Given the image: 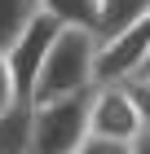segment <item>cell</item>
Returning a JSON list of instances; mask_svg holds the SVG:
<instances>
[{
  "label": "cell",
  "mask_w": 150,
  "mask_h": 154,
  "mask_svg": "<svg viewBox=\"0 0 150 154\" xmlns=\"http://www.w3.org/2000/svg\"><path fill=\"white\" fill-rule=\"evenodd\" d=\"M150 53V13L137 22L97 35L93 53V84H132L141 75V62Z\"/></svg>",
  "instance_id": "3957f363"
},
{
  "label": "cell",
  "mask_w": 150,
  "mask_h": 154,
  "mask_svg": "<svg viewBox=\"0 0 150 154\" xmlns=\"http://www.w3.org/2000/svg\"><path fill=\"white\" fill-rule=\"evenodd\" d=\"M132 97H137V110H141V119L150 123V93L141 88V84H132Z\"/></svg>",
  "instance_id": "4fadbf2b"
},
{
  "label": "cell",
  "mask_w": 150,
  "mask_h": 154,
  "mask_svg": "<svg viewBox=\"0 0 150 154\" xmlns=\"http://www.w3.org/2000/svg\"><path fill=\"white\" fill-rule=\"evenodd\" d=\"M40 13H49L58 26H80V31H93L102 26V5L97 0H40Z\"/></svg>",
  "instance_id": "52a82bcc"
},
{
  "label": "cell",
  "mask_w": 150,
  "mask_h": 154,
  "mask_svg": "<svg viewBox=\"0 0 150 154\" xmlns=\"http://www.w3.org/2000/svg\"><path fill=\"white\" fill-rule=\"evenodd\" d=\"M75 154H132L124 141H106V137H84Z\"/></svg>",
  "instance_id": "30bf717a"
},
{
  "label": "cell",
  "mask_w": 150,
  "mask_h": 154,
  "mask_svg": "<svg viewBox=\"0 0 150 154\" xmlns=\"http://www.w3.org/2000/svg\"><path fill=\"white\" fill-rule=\"evenodd\" d=\"M58 31L62 26L53 22L49 13H35L31 22L18 31V40L5 48V66H9V79H13V88H18V97L31 101V84H35V75H40V62H44V53H49V44H53Z\"/></svg>",
  "instance_id": "5b68a950"
},
{
  "label": "cell",
  "mask_w": 150,
  "mask_h": 154,
  "mask_svg": "<svg viewBox=\"0 0 150 154\" xmlns=\"http://www.w3.org/2000/svg\"><path fill=\"white\" fill-rule=\"evenodd\" d=\"M35 13H40V0H0V53L18 40V31Z\"/></svg>",
  "instance_id": "ba28073f"
},
{
  "label": "cell",
  "mask_w": 150,
  "mask_h": 154,
  "mask_svg": "<svg viewBox=\"0 0 150 154\" xmlns=\"http://www.w3.org/2000/svg\"><path fill=\"white\" fill-rule=\"evenodd\" d=\"M141 110L132 97V84H93L88 97V137H106V141H132L141 132Z\"/></svg>",
  "instance_id": "277c9868"
},
{
  "label": "cell",
  "mask_w": 150,
  "mask_h": 154,
  "mask_svg": "<svg viewBox=\"0 0 150 154\" xmlns=\"http://www.w3.org/2000/svg\"><path fill=\"white\" fill-rule=\"evenodd\" d=\"M93 53H97V35L80 31V26H62L53 44H49L40 75L31 84V101H49V97H66L93 88Z\"/></svg>",
  "instance_id": "6da1fadb"
},
{
  "label": "cell",
  "mask_w": 150,
  "mask_h": 154,
  "mask_svg": "<svg viewBox=\"0 0 150 154\" xmlns=\"http://www.w3.org/2000/svg\"><path fill=\"white\" fill-rule=\"evenodd\" d=\"M128 150H132V154H150V123H141V132L128 141Z\"/></svg>",
  "instance_id": "7c38bea8"
},
{
  "label": "cell",
  "mask_w": 150,
  "mask_h": 154,
  "mask_svg": "<svg viewBox=\"0 0 150 154\" xmlns=\"http://www.w3.org/2000/svg\"><path fill=\"white\" fill-rule=\"evenodd\" d=\"M0 154H31V101L13 97L0 110Z\"/></svg>",
  "instance_id": "8992f818"
},
{
  "label": "cell",
  "mask_w": 150,
  "mask_h": 154,
  "mask_svg": "<svg viewBox=\"0 0 150 154\" xmlns=\"http://www.w3.org/2000/svg\"><path fill=\"white\" fill-rule=\"evenodd\" d=\"M97 5H102V26H97V35L119 31V26H128V22H137V18L150 13V0H97Z\"/></svg>",
  "instance_id": "9c48e42d"
},
{
  "label": "cell",
  "mask_w": 150,
  "mask_h": 154,
  "mask_svg": "<svg viewBox=\"0 0 150 154\" xmlns=\"http://www.w3.org/2000/svg\"><path fill=\"white\" fill-rule=\"evenodd\" d=\"M88 97L93 88L31 101V154H75L80 150V141L88 137Z\"/></svg>",
  "instance_id": "7a4b0ae2"
},
{
  "label": "cell",
  "mask_w": 150,
  "mask_h": 154,
  "mask_svg": "<svg viewBox=\"0 0 150 154\" xmlns=\"http://www.w3.org/2000/svg\"><path fill=\"white\" fill-rule=\"evenodd\" d=\"M132 84H141V88H146V93H150V75H146V79H132Z\"/></svg>",
  "instance_id": "9a60e30c"
},
{
  "label": "cell",
  "mask_w": 150,
  "mask_h": 154,
  "mask_svg": "<svg viewBox=\"0 0 150 154\" xmlns=\"http://www.w3.org/2000/svg\"><path fill=\"white\" fill-rule=\"evenodd\" d=\"M146 75H150V53H146V62H141V75H137V79H146Z\"/></svg>",
  "instance_id": "5bb4252c"
},
{
  "label": "cell",
  "mask_w": 150,
  "mask_h": 154,
  "mask_svg": "<svg viewBox=\"0 0 150 154\" xmlns=\"http://www.w3.org/2000/svg\"><path fill=\"white\" fill-rule=\"evenodd\" d=\"M13 97H18V88H13V79H9V66H5V53H0V110L9 106Z\"/></svg>",
  "instance_id": "8fae6325"
}]
</instances>
